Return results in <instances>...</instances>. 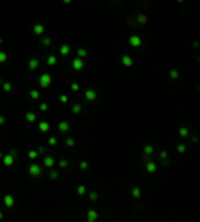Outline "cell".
<instances>
[{
	"instance_id": "obj_15",
	"label": "cell",
	"mask_w": 200,
	"mask_h": 222,
	"mask_svg": "<svg viewBox=\"0 0 200 222\" xmlns=\"http://www.w3.org/2000/svg\"><path fill=\"white\" fill-rule=\"evenodd\" d=\"M40 84H42V86H50V76H48V74L42 76V78H40Z\"/></svg>"
},
{
	"instance_id": "obj_20",
	"label": "cell",
	"mask_w": 200,
	"mask_h": 222,
	"mask_svg": "<svg viewBox=\"0 0 200 222\" xmlns=\"http://www.w3.org/2000/svg\"><path fill=\"white\" fill-rule=\"evenodd\" d=\"M48 128H50L48 122H42V124H40V132H48Z\"/></svg>"
},
{
	"instance_id": "obj_17",
	"label": "cell",
	"mask_w": 200,
	"mask_h": 222,
	"mask_svg": "<svg viewBox=\"0 0 200 222\" xmlns=\"http://www.w3.org/2000/svg\"><path fill=\"white\" fill-rule=\"evenodd\" d=\"M88 198H90V200H92V202H96V200H98V198H100V194H98V192H94V190H92V192H90V194H88Z\"/></svg>"
},
{
	"instance_id": "obj_6",
	"label": "cell",
	"mask_w": 200,
	"mask_h": 222,
	"mask_svg": "<svg viewBox=\"0 0 200 222\" xmlns=\"http://www.w3.org/2000/svg\"><path fill=\"white\" fill-rule=\"evenodd\" d=\"M84 96H86V100H88V102H94V100L98 98V94H96V90H94V88H92V90H86V92H84Z\"/></svg>"
},
{
	"instance_id": "obj_21",
	"label": "cell",
	"mask_w": 200,
	"mask_h": 222,
	"mask_svg": "<svg viewBox=\"0 0 200 222\" xmlns=\"http://www.w3.org/2000/svg\"><path fill=\"white\" fill-rule=\"evenodd\" d=\"M74 144H76V140H74L72 136H70V138H66V146H74Z\"/></svg>"
},
{
	"instance_id": "obj_27",
	"label": "cell",
	"mask_w": 200,
	"mask_h": 222,
	"mask_svg": "<svg viewBox=\"0 0 200 222\" xmlns=\"http://www.w3.org/2000/svg\"><path fill=\"white\" fill-rule=\"evenodd\" d=\"M32 174H36V176L40 174V168H38V166H32Z\"/></svg>"
},
{
	"instance_id": "obj_31",
	"label": "cell",
	"mask_w": 200,
	"mask_h": 222,
	"mask_svg": "<svg viewBox=\"0 0 200 222\" xmlns=\"http://www.w3.org/2000/svg\"><path fill=\"white\" fill-rule=\"evenodd\" d=\"M112 2H118V0H112Z\"/></svg>"
},
{
	"instance_id": "obj_29",
	"label": "cell",
	"mask_w": 200,
	"mask_h": 222,
	"mask_svg": "<svg viewBox=\"0 0 200 222\" xmlns=\"http://www.w3.org/2000/svg\"><path fill=\"white\" fill-rule=\"evenodd\" d=\"M176 2H178V4H184V2H186V0H176Z\"/></svg>"
},
{
	"instance_id": "obj_12",
	"label": "cell",
	"mask_w": 200,
	"mask_h": 222,
	"mask_svg": "<svg viewBox=\"0 0 200 222\" xmlns=\"http://www.w3.org/2000/svg\"><path fill=\"white\" fill-rule=\"evenodd\" d=\"M70 52H72V48H70V46H68V44H64V46H62V48H60V54H62V56H68Z\"/></svg>"
},
{
	"instance_id": "obj_16",
	"label": "cell",
	"mask_w": 200,
	"mask_h": 222,
	"mask_svg": "<svg viewBox=\"0 0 200 222\" xmlns=\"http://www.w3.org/2000/svg\"><path fill=\"white\" fill-rule=\"evenodd\" d=\"M176 150H178V154H186V152H188V146H186V144H178Z\"/></svg>"
},
{
	"instance_id": "obj_5",
	"label": "cell",
	"mask_w": 200,
	"mask_h": 222,
	"mask_svg": "<svg viewBox=\"0 0 200 222\" xmlns=\"http://www.w3.org/2000/svg\"><path fill=\"white\" fill-rule=\"evenodd\" d=\"M82 68H84V60H82V58H74V60H72V70L80 72Z\"/></svg>"
},
{
	"instance_id": "obj_28",
	"label": "cell",
	"mask_w": 200,
	"mask_h": 222,
	"mask_svg": "<svg viewBox=\"0 0 200 222\" xmlns=\"http://www.w3.org/2000/svg\"><path fill=\"white\" fill-rule=\"evenodd\" d=\"M72 90H74V92H78V90H80V84H76V82H74V84H72Z\"/></svg>"
},
{
	"instance_id": "obj_9",
	"label": "cell",
	"mask_w": 200,
	"mask_h": 222,
	"mask_svg": "<svg viewBox=\"0 0 200 222\" xmlns=\"http://www.w3.org/2000/svg\"><path fill=\"white\" fill-rule=\"evenodd\" d=\"M178 134H180V138H188V136H190V128L180 126V128H178Z\"/></svg>"
},
{
	"instance_id": "obj_30",
	"label": "cell",
	"mask_w": 200,
	"mask_h": 222,
	"mask_svg": "<svg viewBox=\"0 0 200 222\" xmlns=\"http://www.w3.org/2000/svg\"><path fill=\"white\" fill-rule=\"evenodd\" d=\"M70 2H72V0H64V4H70Z\"/></svg>"
},
{
	"instance_id": "obj_7",
	"label": "cell",
	"mask_w": 200,
	"mask_h": 222,
	"mask_svg": "<svg viewBox=\"0 0 200 222\" xmlns=\"http://www.w3.org/2000/svg\"><path fill=\"white\" fill-rule=\"evenodd\" d=\"M158 158L162 160V164H164V166H170V162H168V152H166V150H160V152H158Z\"/></svg>"
},
{
	"instance_id": "obj_24",
	"label": "cell",
	"mask_w": 200,
	"mask_h": 222,
	"mask_svg": "<svg viewBox=\"0 0 200 222\" xmlns=\"http://www.w3.org/2000/svg\"><path fill=\"white\" fill-rule=\"evenodd\" d=\"M78 194H80V196H82V194H86V186H82V184H80V186H78Z\"/></svg>"
},
{
	"instance_id": "obj_14",
	"label": "cell",
	"mask_w": 200,
	"mask_h": 222,
	"mask_svg": "<svg viewBox=\"0 0 200 222\" xmlns=\"http://www.w3.org/2000/svg\"><path fill=\"white\" fill-rule=\"evenodd\" d=\"M168 76H170L172 80H178V78H180V72H178V70H170V72H168Z\"/></svg>"
},
{
	"instance_id": "obj_25",
	"label": "cell",
	"mask_w": 200,
	"mask_h": 222,
	"mask_svg": "<svg viewBox=\"0 0 200 222\" xmlns=\"http://www.w3.org/2000/svg\"><path fill=\"white\" fill-rule=\"evenodd\" d=\"M44 160H46V162H44L46 166H52V164H54V160H52V158H44Z\"/></svg>"
},
{
	"instance_id": "obj_22",
	"label": "cell",
	"mask_w": 200,
	"mask_h": 222,
	"mask_svg": "<svg viewBox=\"0 0 200 222\" xmlns=\"http://www.w3.org/2000/svg\"><path fill=\"white\" fill-rule=\"evenodd\" d=\"M80 168H82V170H88V168H90V164H88L86 160H82V162H80Z\"/></svg>"
},
{
	"instance_id": "obj_3",
	"label": "cell",
	"mask_w": 200,
	"mask_h": 222,
	"mask_svg": "<svg viewBox=\"0 0 200 222\" xmlns=\"http://www.w3.org/2000/svg\"><path fill=\"white\" fill-rule=\"evenodd\" d=\"M154 152H156L154 144H144V148H142V156H144V160H146V158H152Z\"/></svg>"
},
{
	"instance_id": "obj_13",
	"label": "cell",
	"mask_w": 200,
	"mask_h": 222,
	"mask_svg": "<svg viewBox=\"0 0 200 222\" xmlns=\"http://www.w3.org/2000/svg\"><path fill=\"white\" fill-rule=\"evenodd\" d=\"M136 22H138V24H146V22H148L146 14H138V16H136Z\"/></svg>"
},
{
	"instance_id": "obj_10",
	"label": "cell",
	"mask_w": 200,
	"mask_h": 222,
	"mask_svg": "<svg viewBox=\"0 0 200 222\" xmlns=\"http://www.w3.org/2000/svg\"><path fill=\"white\" fill-rule=\"evenodd\" d=\"M132 198H134V200H140V198H142V190H140L138 186L132 188Z\"/></svg>"
},
{
	"instance_id": "obj_26",
	"label": "cell",
	"mask_w": 200,
	"mask_h": 222,
	"mask_svg": "<svg viewBox=\"0 0 200 222\" xmlns=\"http://www.w3.org/2000/svg\"><path fill=\"white\" fill-rule=\"evenodd\" d=\"M78 54H80V56H82V58H84V56H86V54H88V52H86V50H84V48H78Z\"/></svg>"
},
{
	"instance_id": "obj_2",
	"label": "cell",
	"mask_w": 200,
	"mask_h": 222,
	"mask_svg": "<svg viewBox=\"0 0 200 222\" xmlns=\"http://www.w3.org/2000/svg\"><path fill=\"white\" fill-rule=\"evenodd\" d=\"M128 42H130V46H132L134 50H140L142 44H144V40H142V36H140V34H132V36L128 38Z\"/></svg>"
},
{
	"instance_id": "obj_1",
	"label": "cell",
	"mask_w": 200,
	"mask_h": 222,
	"mask_svg": "<svg viewBox=\"0 0 200 222\" xmlns=\"http://www.w3.org/2000/svg\"><path fill=\"white\" fill-rule=\"evenodd\" d=\"M146 164H144V170H146V174H156V170H158V164H156V160H152V158H146L144 160Z\"/></svg>"
},
{
	"instance_id": "obj_18",
	"label": "cell",
	"mask_w": 200,
	"mask_h": 222,
	"mask_svg": "<svg viewBox=\"0 0 200 222\" xmlns=\"http://www.w3.org/2000/svg\"><path fill=\"white\" fill-rule=\"evenodd\" d=\"M72 112H74V114H80V112H82V106H80V104H72Z\"/></svg>"
},
{
	"instance_id": "obj_23",
	"label": "cell",
	"mask_w": 200,
	"mask_h": 222,
	"mask_svg": "<svg viewBox=\"0 0 200 222\" xmlns=\"http://www.w3.org/2000/svg\"><path fill=\"white\" fill-rule=\"evenodd\" d=\"M68 166H70L68 160H60V168H68Z\"/></svg>"
},
{
	"instance_id": "obj_8",
	"label": "cell",
	"mask_w": 200,
	"mask_h": 222,
	"mask_svg": "<svg viewBox=\"0 0 200 222\" xmlns=\"http://www.w3.org/2000/svg\"><path fill=\"white\" fill-rule=\"evenodd\" d=\"M86 218L90 222H96V220H100V214L96 212V210H88V214H86Z\"/></svg>"
},
{
	"instance_id": "obj_11",
	"label": "cell",
	"mask_w": 200,
	"mask_h": 222,
	"mask_svg": "<svg viewBox=\"0 0 200 222\" xmlns=\"http://www.w3.org/2000/svg\"><path fill=\"white\" fill-rule=\"evenodd\" d=\"M58 130H60V132H68V130H70V122H60Z\"/></svg>"
},
{
	"instance_id": "obj_19",
	"label": "cell",
	"mask_w": 200,
	"mask_h": 222,
	"mask_svg": "<svg viewBox=\"0 0 200 222\" xmlns=\"http://www.w3.org/2000/svg\"><path fill=\"white\" fill-rule=\"evenodd\" d=\"M56 62H58V58H56V56H50V58H48V66H54Z\"/></svg>"
},
{
	"instance_id": "obj_4",
	"label": "cell",
	"mask_w": 200,
	"mask_h": 222,
	"mask_svg": "<svg viewBox=\"0 0 200 222\" xmlns=\"http://www.w3.org/2000/svg\"><path fill=\"white\" fill-rule=\"evenodd\" d=\"M120 62H122V64H124L126 68H132V66H134V60H132V56H128V54H122Z\"/></svg>"
}]
</instances>
